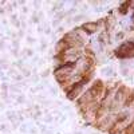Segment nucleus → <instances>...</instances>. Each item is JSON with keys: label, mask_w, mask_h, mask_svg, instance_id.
<instances>
[{"label": "nucleus", "mask_w": 134, "mask_h": 134, "mask_svg": "<svg viewBox=\"0 0 134 134\" xmlns=\"http://www.w3.org/2000/svg\"><path fill=\"white\" fill-rule=\"evenodd\" d=\"M94 27H97L95 23H93V24H86V26H85V28H88V30H90L88 32H93V31H94Z\"/></svg>", "instance_id": "1"}]
</instances>
